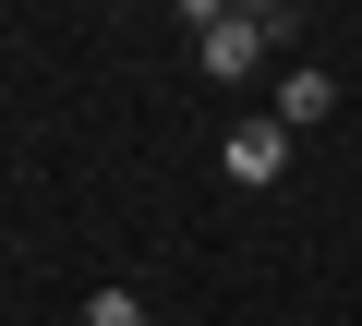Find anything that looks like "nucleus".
Segmentation results:
<instances>
[{
	"label": "nucleus",
	"mask_w": 362,
	"mask_h": 326,
	"mask_svg": "<svg viewBox=\"0 0 362 326\" xmlns=\"http://www.w3.org/2000/svg\"><path fill=\"white\" fill-rule=\"evenodd\" d=\"M73 326H145V290H121V278H109V290H85V314H73Z\"/></svg>",
	"instance_id": "4"
},
{
	"label": "nucleus",
	"mask_w": 362,
	"mask_h": 326,
	"mask_svg": "<svg viewBox=\"0 0 362 326\" xmlns=\"http://www.w3.org/2000/svg\"><path fill=\"white\" fill-rule=\"evenodd\" d=\"M194 25H206V73H218V85H242V73L290 37V13H194Z\"/></svg>",
	"instance_id": "1"
},
{
	"label": "nucleus",
	"mask_w": 362,
	"mask_h": 326,
	"mask_svg": "<svg viewBox=\"0 0 362 326\" xmlns=\"http://www.w3.org/2000/svg\"><path fill=\"white\" fill-rule=\"evenodd\" d=\"M326 109H338V73H314V61H302V73L278 85V133H314Z\"/></svg>",
	"instance_id": "3"
},
{
	"label": "nucleus",
	"mask_w": 362,
	"mask_h": 326,
	"mask_svg": "<svg viewBox=\"0 0 362 326\" xmlns=\"http://www.w3.org/2000/svg\"><path fill=\"white\" fill-rule=\"evenodd\" d=\"M218 170H230V182H278V170H290V133H278V121H230Z\"/></svg>",
	"instance_id": "2"
}]
</instances>
